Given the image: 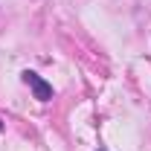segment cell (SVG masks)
<instances>
[{
	"label": "cell",
	"mask_w": 151,
	"mask_h": 151,
	"mask_svg": "<svg viewBox=\"0 0 151 151\" xmlns=\"http://www.w3.org/2000/svg\"><path fill=\"white\" fill-rule=\"evenodd\" d=\"M20 78H23V81L32 87V93H35L38 102H50V99H52V84H50V81H44L38 73H32V70H23V73H20Z\"/></svg>",
	"instance_id": "cell-1"
},
{
	"label": "cell",
	"mask_w": 151,
	"mask_h": 151,
	"mask_svg": "<svg viewBox=\"0 0 151 151\" xmlns=\"http://www.w3.org/2000/svg\"><path fill=\"white\" fill-rule=\"evenodd\" d=\"M0 131H3V122H0Z\"/></svg>",
	"instance_id": "cell-2"
}]
</instances>
